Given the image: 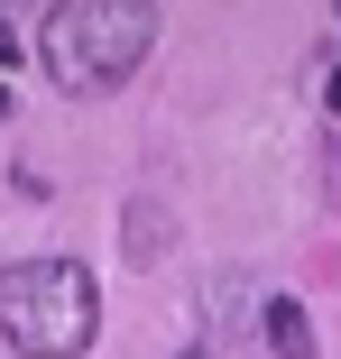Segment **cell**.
Returning <instances> with one entry per match:
<instances>
[{"label": "cell", "instance_id": "obj_1", "mask_svg": "<svg viewBox=\"0 0 341 359\" xmlns=\"http://www.w3.org/2000/svg\"><path fill=\"white\" fill-rule=\"evenodd\" d=\"M93 323H102V295L74 258H10L0 267V332L28 359H74L93 350Z\"/></svg>", "mask_w": 341, "mask_h": 359}, {"label": "cell", "instance_id": "obj_2", "mask_svg": "<svg viewBox=\"0 0 341 359\" xmlns=\"http://www.w3.org/2000/svg\"><path fill=\"white\" fill-rule=\"evenodd\" d=\"M148 37H157V10H139V0H74V10H55L46 19V74L65 83V93H111L129 65L148 55Z\"/></svg>", "mask_w": 341, "mask_h": 359}, {"label": "cell", "instance_id": "obj_3", "mask_svg": "<svg viewBox=\"0 0 341 359\" xmlns=\"http://www.w3.org/2000/svg\"><path fill=\"white\" fill-rule=\"evenodd\" d=\"M203 304H213V332H249V323L267 313V295H258L249 276H231V267H222V276H203Z\"/></svg>", "mask_w": 341, "mask_h": 359}, {"label": "cell", "instance_id": "obj_4", "mask_svg": "<svg viewBox=\"0 0 341 359\" xmlns=\"http://www.w3.org/2000/svg\"><path fill=\"white\" fill-rule=\"evenodd\" d=\"M267 350H277V359H314V323H305V304L295 295H267Z\"/></svg>", "mask_w": 341, "mask_h": 359}, {"label": "cell", "instance_id": "obj_5", "mask_svg": "<svg viewBox=\"0 0 341 359\" xmlns=\"http://www.w3.org/2000/svg\"><path fill=\"white\" fill-rule=\"evenodd\" d=\"M129 258H139V267H157V258H166V212H157V203L129 212Z\"/></svg>", "mask_w": 341, "mask_h": 359}, {"label": "cell", "instance_id": "obj_6", "mask_svg": "<svg viewBox=\"0 0 341 359\" xmlns=\"http://www.w3.org/2000/svg\"><path fill=\"white\" fill-rule=\"evenodd\" d=\"M0 65H19V28L10 19H0Z\"/></svg>", "mask_w": 341, "mask_h": 359}, {"label": "cell", "instance_id": "obj_7", "mask_svg": "<svg viewBox=\"0 0 341 359\" xmlns=\"http://www.w3.org/2000/svg\"><path fill=\"white\" fill-rule=\"evenodd\" d=\"M323 102H332V120H341V74H332V93H323Z\"/></svg>", "mask_w": 341, "mask_h": 359}, {"label": "cell", "instance_id": "obj_8", "mask_svg": "<svg viewBox=\"0 0 341 359\" xmlns=\"http://www.w3.org/2000/svg\"><path fill=\"white\" fill-rule=\"evenodd\" d=\"M0 120H10V93H0Z\"/></svg>", "mask_w": 341, "mask_h": 359}, {"label": "cell", "instance_id": "obj_9", "mask_svg": "<svg viewBox=\"0 0 341 359\" xmlns=\"http://www.w3.org/2000/svg\"><path fill=\"white\" fill-rule=\"evenodd\" d=\"M332 194H341V166H332Z\"/></svg>", "mask_w": 341, "mask_h": 359}, {"label": "cell", "instance_id": "obj_10", "mask_svg": "<svg viewBox=\"0 0 341 359\" xmlns=\"http://www.w3.org/2000/svg\"><path fill=\"white\" fill-rule=\"evenodd\" d=\"M175 359H203V350H175Z\"/></svg>", "mask_w": 341, "mask_h": 359}]
</instances>
